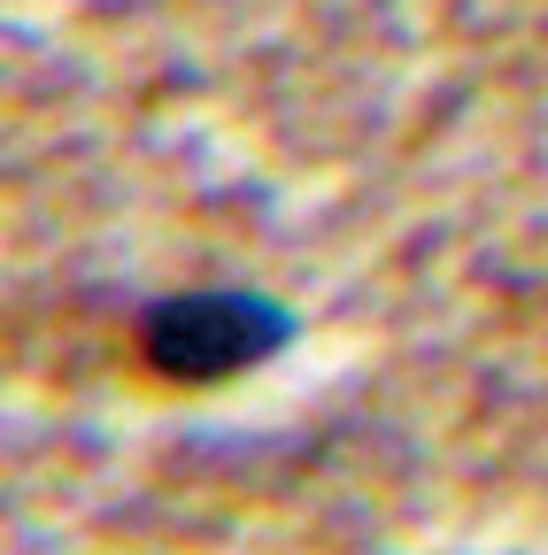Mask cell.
Instances as JSON below:
<instances>
[{
	"instance_id": "cell-1",
	"label": "cell",
	"mask_w": 548,
	"mask_h": 555,
	"mask_svg": "<svg viewBox=\"0 0 548 555\" xmlns=\"http://www.w3.org/2000/svg\"><path fill=\"white\" fill-rule=\"evenodd\" d=\"M286 339H294V317L270 301V294L201 286V294H170V301L148 309L140 356L170 386H225V378L270 363Z\"/></svg>"
}]
</instances>
